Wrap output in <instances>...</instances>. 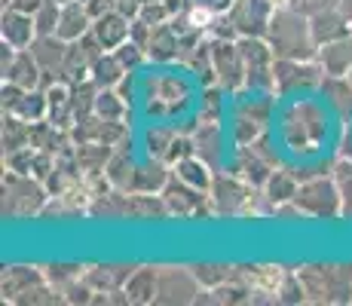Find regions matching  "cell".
Here are the masks:
<instances>
[{
	"instance_id": "cell-1",
	"label": "cell",
	"mask_w": 352,
	"mask_h": 306,
	"mask_svg": "<svg viewBox=\"0 0 352 306\" xmlns=\"http://www.w3.org/2000/svg\"><path fill=\"white\" fill-rule=\"evenodd\" d=\"M267 40L273 46L276 58H316L319 56V43L313 37V25H309L307 12L285 10V6H276L273 22H270Z\"/></svg>"
},
{
	"instance_id": "cell-2",
	"label": "cell",
	"mask_w": 352,
	"mask_h": 306,
	"mask_svg": "<svg viewBox=\"0 0 352 306\" xmlns=\"http://www.w3.org/2000/svg\"><path fill=\"white\" fill-rule=\"evenodd\" d=\"M297 276H300L303 291H307V303L316 306L352 303V267H346V263L297 267Z\"/></svg>"
},
{
	"instance_id": "cell-3",
	"label": "cell",
	"mask_w": 352,
	"mask_h": 306,
	"mask_svg": "<svg viewBox=\"0 0 352 306\" xmlns=\"http://www.w3.org/2000/svg\"><path fill=\"white\" fill-rule=\"evenodd\" d=\"M52 199L46 181L22 172H3V215L6 217H34L43 215L46 202Z\"/></svg>"
},
{
	"instance_id": "cell-4",
	"label": "cell",
	"mask_w": 352,
	"mask_h": 306,
	"mask_svg": "<svg viewBox=\"0 0 352 306\" xmlns=\"http://www.w3.org/2000/svg\"><path fill=\"white\" fill-rule=\"evenodd\" d=\"M297 208L307 217H340L343 215V202H340V190L331 172L313 175V178L300 181V190L294 196Z\"/></svg>"
},
{
	"instance_id": "cell-5",
	"label": "cell",
	"mask_w": 352,
	"mask_h": 306,
	"mask_svg": "<svg viewBox=\"0 0 352 306\" xmlns=\"http://www.w3.org/2000/svg\"><path fill=\"white\" fill-rule=\"evenodd\" d=\"M239 52L245 61V92H273L276 95V52L267 37H239Z\"/></svg>"
},
{
	"instance_id": "cell-6",
	"label": "cell",
	"mask_w": 352,
	"mask_h": 306,
	"mask_svg": "<svg viewBox=\"0 0 352 306\" xmlns=\"http://www.w3.org/2000/svg\"><path fill=\"white\" fill-rule=\"evenodd\" d=\"M254 190L248 181H242L236 172H214L212 187H208V199H212L214 215H245L248 202H252Z\"/></svg>"
},
{
	"instance_id": "cell-7",
	"label": "cell",
	"mask_w": 352,
	"mask_h": 306,
	"mask_svg": "<svg viewBox=\"0 0 352 306\" xmlns=\"http://www.w3.org/2000/svg\"><path fill=\"white\" fill-rule=\"evenodd\" d=\"M273 77H276V95H291V92H300V89H319L324 71L319 65V58H276L273 67Z\"/></svg>"
},
{
	"instance_id": "cell-8",
	"label": "cell",
	"mask_w": 352,
	"mask_h": 306,
	"mask_svg": "<svg viewBox=\"0 0 352 306\" xmlns=\"http://www.w3.org/2000/svg\"><path fill=\"white\" fill-rule=\"evenodd\" d=\"M162 199H166L168 215L172 217H206V215H214L212 199H208V190L190 187L187 181L175 178V175L168 178L166 187H162Z\"/></svg>"
},
{
	"instance_id": "cell-9",
	"label": "cell",
	"mask_w": 352,
	"mask_h": 306,
	"mask_svg": "<svg viewBox=\"0 0 352 306\" xmlns=\"http://www.w3.org/2000/svg\"><path fill=\"white\" fill-rule=\"evenodd\" d=\"M199 291H202V285L196 278L193 267H160V291H157L160 306L196 303Z\"/></svg>"
},
{
	"instance_id": "cell-10",
	"label": "cell",
	"mask_w": 352,
	"mask_h": 306,
	"mask_svg": "<svg viewBox=\"0 0 352 306\" xmlns=\"http://www.w3.org/2000/svg\"><path fill=\"white\" fill-rule=\"evenodd\" d=\"M214 58V83L224 92L245 89V61L239 52V40H212Z\"/></svg>"
},
{
	"instance_id": "cell-11",
	"label": "cell",
	"mask_w": 352,
	"mask_h": 306,
	"mask_svg": "<svg viewBox=\"0 0 352 306\" xmlns=\"http://www.w3.org/2000/svg\"><path fill=\"white\" fill-rule=\"evenodd\" d=\"M322 135H324V122H322V113L316 111V107L300 105V107H291L288 111L285 141L297 153H309L322 141Z\"/></svg>"
},
{
	"instance_id": "cell-12",
	"label": "cell",
	"mask_w": 352,
	"mask_h": 306,
	"mask_svg": "<svg viewBox=\"0 0 352 306\" xmlns=\"http://www.w3.org/2000/svg\"><path fill=\"white\" fill-rule=\"evenodd\" d=\"M276 12V0H233L227 16L233 19L239 37H267Z\"/></svg>"
},
{
	"instance_id": "cell-13",
	"label": "cell",
	"mask_w": 352,
	"mask_h": 306,
	"mask_svg": "<svg viewBox=\"0 0 352 306\" xmlns=\"http://www.w3.org/2000/svg\"><path fill=\"white\" fill-rule=\"evenodd\" d=\"M135 267L126 263H107V267H86V282L101 294V303H129L126 300V282Z\"/></svg>"
},
{
	"instance_id": "cell-14",
	"label": "cell",
	"mask_w": 352,
	"mask_h": 306,
	"mask_svg": "<svg viewBox=\"0 0 352 306\" xmlns=\"http://www.w3.org/2000/svg\"><path fill=\"white\" fill-rule=\"evenodd\" d=\"M71 135H74V144H83V141H98V144L120 147L129 138V126H126V122H120V120H104V117H98V113H92V117L74 122Z\"/></svg>"
},
{
	"instance_id": "cell-15",
	"label": "cell",
	"mask_w": 352,
	"mask_h": 306,
	"mask_svg": "<svg viewBox=\"0 0 352 306\" xmlns=\"http://www.w3.org/2000/svg\"><path fill=\"white\" fill-rule=\"evenodd\" d=\"M0 98H3V111L6 113H16V117H22L28 122L46 120V92L43 89H22V86L3 80Z\"/></svg>"
},
{
	"instance_id": "cell-16",
	"label": "cell",
	"mask_w": 352,
	"mask_h": 306,
	"mask_svg": "<svg viewBox=\"0 0 352 306\" xmlns=\"http://www.w3.org/2000/svg\"><path fill=\"white\" fill-rule=\"evenodd\" d=\"M67 40H62L58 34H40L37 40L31 43V52L37 58V65L43 67V89L56 80H62V67L67 58Z\"/></svg>"
},
{
	"instance_id": "cell-17",
	"label": "cell",
	"mask_w": 352,
	"mask_h": 306,
	"mask_svg": "<svg viewBox=\"0 0 352 306\" xmlns=\"http://www.w3.org/2000/svg\"><path fill=\"white\" fill-rule=\"evenodd\" d=\"M184 86L178 77H157L147 89V113H157V117H172L175 111L184 107Z\"/></svg>"
},
{
	"instance_id": "cell-18",
	"label": "cell",
	"mask_w": 352,
	"mask_h": 306,
	"mask_svg": "<svg viewBox=\"0 0 352 306\" xmlns=\"http://www.w3.org/2000/svg\"><path fill=\"white\" fill-rule=\"evenodd\" d=\"M0 37H3V43L16 46V50H31V43L37 40V25H34V16L6 6L3 16H0Z\"/></svg>"
},
{
	"instance_id": "cell-19",
	"label": "cell",
	"mask_w": 352,
	"mask_h": 306,
	"mask_svg": "<svg viewBox=\"0 0 352 306\" xmlns=\"http://www.w3.org/2000/svg\"><path fill=\"white\" fill-rule=\"evenodd\" d=\"M309 25H313V37H316V43H319V46L331 43V40H337V37H346V34H352V22L343 16L340 3L309 12Z\"/></svg>"
},
{
	"instance_id": "cell-20",
	"label": "cell",
	"mask_w": 352,
	"mask_h": 306,
	"mask_svg": "<svg viewBox=\"0 0 352 306\" xmlns=\"http://www.w3.org/2000/svg\"><path fill=\"white\" fill-rule=\"evenodd\" d=\"M46 282L43 267H6L3 278H0V291H3V300L6 303H16L22 300L25 294L34 288V285Z\"/></svg>"
},
{
	"instance_id": "cell-21",
	"label": "cell",
	"mask_w": 352,
	"mask_h": 306,
	"mask_svg": "<svg viewBox=\"0 0 352 306\" xmlns=\"http://www.w3.org/2000/svg\"><path fill=\"white\" fill-rule=\"evenodd\" d=\"M31 147L46 151L52 156H62L67 151H74V135H71V129H62L50 120H37V122H31Z\"/></svg>"
},
{
	"instance_id": "cell-22",
	"label": "cell",
	"mask_w": 352,
	"mask_h": 306,
	"mask_svg": "<svg viewBox=\"0 0 352 306\" xmlns=\"http://www.w3.org/2000/svg\"><path fill=\"white\" fill-rule=\"evenodd\" d=\"M193 147H196V156H199L202 162H208V166L218 172L221 162H224V138H221V126L218 122H196L193 126Z\"/></svg>"
},
{
	"instance_id": "cell-23",
	"label": "cell",
	"mask_w": 352,
	"mask_h": 306,
	"mask_svg": "<svg viewBox=\"0 0 352 306\" xmlns=\"http://www.w3.org/2000/svg\"><path fill=\"white\" fill-rule=\"evenodd\" d=\"M92 34H96L98 43L104 46L107 52H113L117 46H123L129 40V34H132V19H126L123 12L111 10V12H104V16H98L96 22H92Z\"/></svg>"
},
{
	"instance_id": "cell-24",
	"label": "cell",
	"mask_w": 352,
	"mask_h": 306,
	"mask_svg": "<svg viewBox=\"0 0 352 306\" xmlns=\"http://www.w3.org/2000/svg\"><path fill=\"white\" fill-rule=\"evenodd\" d=\"M273 168H279V166H273V162H270L261 151H254L252 144L239 147V153H236L233 172L239 175L242 181L252 184V187H263V184H267V178L273 175Z\"/></svg>"
},
{
	"instance_id": "cell-25",
	"label": "cell",
	"mask_w": 352,
	"mask_h": 306,
	"mask_svg": "<svg viewBox=\"0 0 352 306\" xmlns=\"http://www.w3.org/2000/svg\"><path fill=\"white\" fill-rule=\"evenodd\" d=\"M3 80L22 86V89H43V67L37 65L31 50H16L10 67L3 71Z\"/></svg>"
},
{
	"instance_id": "cell-26",
	"label": "cell",
	"mask_w": 352,
	"mask_h": 306,
	"mask_svg": "<svg viewBox=\"0 0 352 306\" xmlns=\"http://www.w3.org/2000/svg\"><path fill=\"white\" fill-rule=\"evenodd\" d=\"M285 273V267H242L245 282L254 288V303H276V291Z\"/></svg>"
},
{
	"instance_id": "cell-27",
	"label": "cell",
	"mask_w": 352,
	"mask_h": 306,
	"mask_svg": "<svg viewBox=\"0 0 352 306\" xmlns=\"http://www.w3.org/2000/svg\"><path fill=\"white\" fill-rule=\"evenodd\" d=\"M123 291H126V300H129V303H135V306L157 303V291H160V267H135Z\"/></svg>"
},
{
	"instance_id": "cell-28",
	"label": "cell",
	"mask_w": 352,
	"mask_h": 306,
	"mask_svg": "<svg viewBox=\"0 0 352 306\" xmlns=\"http://www.w3.org/2000/svg\"><path fill=\"white\" fill-rule=\"evenodd\" d=\"M92 12L86 10L83 0H71V3H62V19H58V37L67 40V43H74V40H80L83 34L92 31Z\"/></svg>"
},
{
	"instance_id": "cell-29",
	"label": "cell",
	"mask_w": 352,
	"mask_h": 306,
	"mask_svg": "<svg viewBox=\"0 0 352 306\" xmlns=\"http://www.w3.org/2000/svg\"><path fill=\"white\" fill-rule=\"evenodd\" d=\"M46 120L56 122L62 129L74 126V107H71V83L56 80V83L46 86Z\"/></svg>"
},
{
	"instance_id": "cell-30",
	"label": "cell",
	"mask_w": 352,
	"mask_h": 306,
	"mask_svg": "<svg viewBox=\"0 0 352 306\" xmlns=\"http://www.w3.org/2000/svg\"><path fill=\"white\" fill-rule=\"evenodd\" d=\"M101 56L86 50L83 40H74L71 46H67V58H65V67H62V80L65 83H83V80L92 77V65H96Z\"/></svg>"
},
{
	"instance_id": "cell-31",
	"label": "cell",
	"mask_w": 352,
	"mask_h": 306,
	"mask_svg": "<svg viewBox=\"0 0 352 306\" xmlns=\"http://www.w3.org/2000/svg\"><path fill=\"white\" fill-rule=\"evenodd\" d=\"M319 65L324 74H349L352 71V34L337 37L319 46Z\"/></svg>"
},
{
	"instance_id": "cell-32",
	"label": "cell",
	"mask_w": 352,
	"mask_h": 306,
	"mask_svg": "<svg viewBox=\"0 0 352 306\" xmlns=\"http://www.w3.org/2000/svg\"><path fill=\"white\" fill-rule=\"evenodd\" d=\"M319 92L324 95V101H328L340 117H349L352 113V80H349V74H324L322 83H319Z\"/></svg>"
},
{
	"instance_id": "cell-33",
	"label": "cell",
	"mask_w": 352,
	"mask_h": 306,
	"mask_svg": "<svg viewBox=\"0 0 352 306\" xmlns=\"http://www.w3.org/2000/svg\"><path fill=\"white\" fill-rule=\"evenodd\" d=\"M168 178H172V166L157 160V156H151L144 166L135 168V178H132V187L129 190H138V193H162Z\"/></svg>"
},
{
	"instance_id": "cell-34",
	"label": "cell",
	"mask_w": 352,
	"mask_h": 306,
	"mask_svg": "<svg viewBox=\"0 0 352 306\" xmlns=\"http://www.w3.org/2000/svg\"><path fill=\"white\" fill-rule=\"evenodd\" d=\"M297 190H300V178L285 166L273 168V175H270L267 184H263V193H267V199L273 202V208L285 206V202H294Z\"/></svg>"
},
{
	"instance_id": "cell-35",
	"label": "cell",
	"mask_w": 352,
	"mask_h": 306,
	"mask_svg": "<svg viewBox=\"0 0 352 306\" xmlns=\"http://www.w3.org/2000/svg\"><path fill=\"white\" fill-rule=\"evenodd\" d=\"M117 147L111 144H98V141H83V144H74V153H77V162L83 168L86 178H96V175H104L107 162Z\"/></svg>"
},
{
	"instance_id": "cell-36",
	"label": "cell",
	"mask_w": 352,
	"mask_h": 306,
	"mask_svg": "<svg viewBox=\"0 0 352 306\" xmlns=\"http://www.w3.org/2000/svg\"><path fill=\"white\" fill-rule=\"evenodd\" d=\"M135 160H132V138H126L123 144L113 151L111 156V162H107V168H104V175H107V181L113 184V187H120V190H129L132 187V178H135Z\"/></svg>"
},
{
	"instance_id": "cell-37",
	"label": "cell",
	"mask_w": 352,
	"mask_h": 306,
	"mask_svg": "<svg viewBox=\"0 0 352 306\" xmlns=\"http://www.w3.org/2000/svg\"><path fill=\"white\" fill-rule=\"evenodd\" d=\"M178 56H181L178 31L172 28V22L157 25L151 34V43H147V58L151 61H175Z\"/></svg>"
},
{
	"instance_id": "cell-38",
	"label": "cell",
	"mask_w": 352,
	"mask_h": 306,
	"mask_svg": "<svg viewBox=\"0 0 352 306\" xmlns=\"http://www.w3.org/2000/svg\"><path fill=\"white\" fill-rule=\"evenodd\" d=\"M172 175L181 181H187L190 187H199V190H208L212 187V178H214V168L208 166V162H202L199 156H187V160L175 162L172 166Z\"/></svg>"
},
{
	"instance_id": "cell-39",
	"label": "cell",
	"mask_w": 352,
	"mask_h": 306,
	"mask_svg": "<svg viewBox=\"0 0 352 306\" xmlns=\"http://www.w3.org/2000/svg\"><path fill=\"white\" fill-rule=\"evenodd\" d=\"M126 67H123V61H120L113 52H104L96 65H92V83L98 86V89H117L120 86V80L126 77Z\"/></svg>"
},
{
	"instance_id": "cell-40",
	"label": "cell",
	"mask_w": 352,
	"mask_h": 306,
	"mask_svg": "<svg viewBox=\"0 0 352 306\" xmlns=\"http://www.w3.org/2000/svg\"><path fill=\"white\" fill-rule=\"evenodd\" d=\"M181 65H187L199 80L214 83V58H212V37H206L199 46H193L187 56H181Z\"/></svg>"
},
{
	"instance_id": "cell-41",
	"label": "cell",
	"mask_w": 352,
	"mask_h": 306,
	"mask_svg": "<svg viewBox=\"0 0 352 306\" xmlns=\"http://www.w3.org/2000/svg\"><path fill=\"white\" fill-rule=\"evenodd\" d=\"M28 144H31V122L3 111V153H12Z\"/></svg>"
},
{
	"instance_id": "cell-42",
	"label": "cell",
	"mask_w": 352,
	"mask_h": 306,
	"mask_svg": "<svg viewBox=\"0 0 352 306\" xmlns=\"http://www.w3.org/2000/svg\"><path fill=\"white\" fill-rule=\"evenodd\" d=\"M96 98H98V86L92 80H83V83L71 86V107H74V122L86 120L96 113Z\"/></svg>"
},
{
	"instance_id": "cell-43",
	"label": "cell",
	"mask_w": 352,
	"mask_h": 306,
	"mask_svg": "<svg viewBox=\"0 0 352 306\" xmlns=\"http://www.w3.org/2000/svg\"><path fill=\"white\" fill-rule=\"evenodd\" d=\"M196 278H199V285L206 291L218 288V285L230 282V278H236L242 273V267H230V263H199V267H193Z\"/></svg>"
},
{
	"instance_id": "cell-44",
	"label": "cell",
	"mask_w": 352,
	"mask_h": 306,
	"mask_svg": "<svg viewBox=\"0 0 352 306\" xmlns=\"http://www.w3.org/2000/svg\"><path fill=\"white\" fill-rule=\"evenodd\" d=\"M96 113L104 120H126L129 113V101L120 95L117 89H98V98H96Z\"/></svg>"
},
{
	"instance_id": "cell-45",
	"label": "cell",
	"mask_w": 352,
	"mask_h": 306,
	"mask_svg": "<svg viewBox=\"0 0 352 306\" xmlns=\"http://www.w3.org/2000/svg\"><path fill=\"white\" fill-rule=\"evenodd\" d=\"M331 175L337 181V190H340V202H343V215L352 217V160L340 156V160L331 166Z\"/></svg>"
},
{
	"instance_id": "cell-46",
	"label": "cell",
	"mask_w": 352,
	"mask_h": 306,
	"mask_svg": "<svg viewBox=\"0 0 352 306\" xmlns=\"http://www.w3.org/2000/svg\"><path fill=\"white\" fill-rule=\"evenodd\" d=\"M43 273H46V278H50L52 288L65 291L67 285H74L77 278L86 276V267H80V263H50V267H43Z\"/></svg>"
},
{
	"instance_id": "cell-47",
	"label": "cell",
	"mask_w": 352,
	"mask_h": 306,
	"mask_svg": "<svg viewBox=\"0 0 352 306\" xmlns=\"http://www.w3.org/2000/svg\"><path fill=\"white\" fill-rule=\"evenodd\" d=\"M276 303H285V306L307 303V291H303V282H300V276H297V270H288L285 273L279 291H276Z\"/></svg>"
},
{
	"instance_id": "cell-48",
	"label": "cell",
	"mask_w": 352,
	"mask_h": 306,
	"mask_svg": "<svg viewBox=\"0 0 352 306\" xmlns=\"http://www.w3.org/2000/svg\"><path fill=\"white\" fill-rule=\"evenodd\" d=\"M58 19H62V3H58V0H46V3L34 12L37 37L40 34H56L58 31Z\"/></svg>"
},
{
	"instance_id": "cell-49",
	"label": "cell",
	"mask_w": 352,
	"mask_h": 306,
	"mask_svg": "<svg viewBox=\"0 0 352 306\" xmlns=\"http://www.w3.org/2000/svg\"><path fill=\"white\" fill-rule=\"evenodd\" d=\"M263 122H257L252 117H242V113H236V122H233V138H236V144L239 147H245V144H252L254 138H261L263 135Z\"/></svg>"
},
{
	"instance_id": "cell-50",
	"label": "cell",
	"mask_w": 352,
	"mask_h": 306,
	"mask_svg": "<svg viewBox=\"0 0 352 306\" xmlns=\"http://www.w3.org/2000/svg\"><path fill=\"white\" fill-rule=\"evenodd\" d=\"M175 135H178V129H172V126H153L151 132H147V153L157 156V160H162Z\"/></svg>"
},
{
	"instance_id": "cell-51",
	"label": "cell",
	"mask_w": 352,
	"mask_h": 306,
	"mask_svg": "<svg viewBox=\"0 0 352 306\" xmlns=\"http://www.w3.org/2000/svg\"><path fill=\"white\" fill-rule=\"evenodd\" d=\"M6 156V168L10 172H22V175H31L34 172V160H37V147H19V151H12V153H3Z\"/></svg>"
},
{
	"instance_id": "cell-52",
	"label": "cell",
	"mask_w": 352,
	"mask_h": 306,
	"mask_svg": "<svg viewBox=\"0 0 352 306\" xmlns=\"http://www.w3.org/2000/svg\"><path fill=\"white\" fill-rule=\"evenodd\" d=\"M113 56L123 61V67L132 74L135 67H141L147 61V50H144V46H138L135 40H126L123 46H117V50H113Z\"/></svg>"
},
{
	"instance_id": "cell-53",
	"label": "cell",
	"mask_w": 352,
	"mask_h": 306,
	"mask_svg": "<svg viewBox=\"0 0 352 306\" xmlns=\"http://www.w3.org/2000/svg\"><path fill=\"white\" fill-rule=\"evenodd\" d=\"M196 153V147H193V135H175L172 138V144H168V151L166 156H162V162H168V166H175V162H181V160H187V156H193Z\"/></svg>"
},
{
	"instance_id": "cell-54",
	"label": "cell",
	"mask_w": 352,
	"mask_h": 306,
	"mask_svg": "<svg viewBox=\"0 0 352 306\" xmlns=\"http://www.w3.org/2000/svg\"><path fill=\"white\" fill-rule=\"evenodd\" d=\"M221 111H224V101H221V86H218V89H206V95H202L199 120L202 122H221Z\"/></svg>"
},
{
	"instance_id": "cell-55",
	"label": "cell",
	"mask_w": 352,
	"mask_h": 306,
	"mask_svg": "<svg viewBox=\"0 0 352 306\" xmlns=\"http://www.w3.org/2000/svg\"><path fill=\"white\" fill-rule=\"evenodd\" d=\"M151 34H153V25H147L144 19H132V34H129V40H135L138 46H144V50H147Z\"/></svg>"
},
{
	"instance_id": "cell-56",
	"label": "cell",
	"mask_w": 352,
	"mask_h": 306,
	"mask_svg": "<svg viewBox=\"0 0 352 306\" xmlns=\"http://www.w3.org/2000/svg\"><path fill=\"white\" fill-rule=\"evenodd\" d=\"M141 6H144L141 0H117V3H113V10L123 12L126 19H138L141 16Z\"/></svg>"
},
{
	"instance_id": "cell-57",
	"label": "cell",
	"mask_w": 352,
	"mask_h": 306,
	"mask_svg": "<svg viewBox=\"0 0 352 306\" xmlns=\"http://www.w3.org/2000/svg\"><path fill=\"white\" fill-rule=\"evenodd\" d=\"M43 3L46 0H6V6H12V10H19V12H28V16H34Z\"/></svg>"
},
{
	"instance_id": "cell-58",
	"label": "cell",
	"mask_w": 352,
	"mask_h": 306,
	"mask_svg": "<svg viewBox=\"0 0 352 306\" xmlns=\"http://www.w3.org/2000/svg\"><path fill=\"white\" fill-rule=\"evenodd\" d=\"M113 3H117V0H86V10L92 12V19H98V16H104V12H111Z\"/></svg>"
},
{
	"instance_id": "cell-59",
	"label": "cell",
	"mask_w": 352,
	"mask_h": 306,
	"mask_svg": "<svg viewBox=\"0 0 352 306\" xmlns=\"http://www.w3.org/2000/svg\"><path fill=\"white\" fill-rule=\"evenodd\" d=\"M58 3H71V0H58Z\"/></svg>"
},
{
	"instance_id": "cell-60",
	"label": "cell",
	"mask_w": 352,
	"mask_h": 306,
	"mask_svg": "<svg viewBox=\"0 0 352 306\" xmlns=\"http://www.w3.org/2000/svg\"><path fill=\"white\" fill-rule=\"evenodd\" d=\"M349 80H352V71H349Z\"/></svg>"
},
{
	"instance_id": "cell-61",
	"label": "cell",
	"mask_w": 352,
	"mask_h": 306,
	"mask_svg": "<svg viewBox=\"0 0 352 306\" xmlns=\"http://www.w3.org/2000/svg\"><path fill=\"white\" fill-rule=\"evenodd\" d=\"M83 3H86V0H83Z\"/></svg>"
},
{
	"instance_id": "cell-62",
	"label": "cell",
	"mask_w": 352,
	"mask_h": 306,
	"mask_svg": "<svg viewBox=\"0 0 352 306\" xmlns=\"http://www.w3.org/2000/svg\"><path fill=\"white\" fill-rule=\"evenodd\" d=\"M3 3H6V0H3Z\"/></svg>"
}]
</instances>
